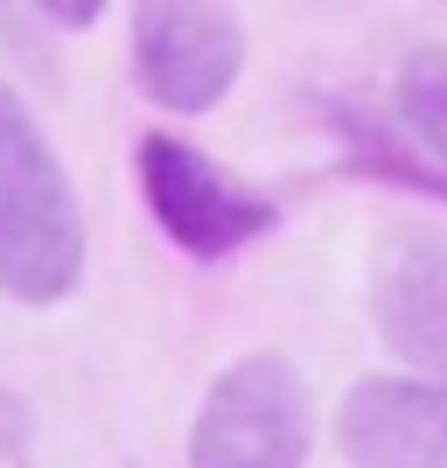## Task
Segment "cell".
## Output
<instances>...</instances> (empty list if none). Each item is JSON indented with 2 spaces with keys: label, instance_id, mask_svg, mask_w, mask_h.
<instances>
[{
  "label": "cell",
  "instance_id": "5",
  "mask_svg": "<svg viewBox=\"0 0 447 468\" xmlns=\"http://www.w3.org/2000/svg\"><path fill=\"white\" fill-rule=\"evenodd\" d=\"M370 322L412 378H447V231L399 224L370 252Z\"/></svg>",
  "mask_w": 447,
  "mask_h": 468
},
{
  "label": "cell",
  "instance_id": "9",
  "mask_svg": "<svg viewBox=\"0 0 447 468\" xmlns=\"http://www.w3.org/2000/svg\"><path fill=\"white\" fill-rule=\"evenodd\" d=\"M49 21H63V28H91L98 21V0H57V7H42Z\"/></svg>",
  "mask_w": 447,
  "mask_h": 468
},
{
  "label": "cell",
  "instance_id": "2",
  "mask_svg": "<svg viewBox=\"0 0 447 468\" xmlns=\"http://www.w3.org/2000/svg\"><path fill=\"white\" fill-rule=\"evenodd\" d=\"M308 448L314 391L280 350H252L217 371L189 427V468H308Z\"/></svg>",
  "mask_w": 447,
  "mask_h": 468
},
{
  "label": "cell",
  "instance_id": "1",
  "mask_svg": "<svg viewBox=\"0 0 447 468\" xmlns=\"http://www.w3.org/2000/svg\"><path fill=\"white\" fill-rule=\"evenodd\" d=\"M84 280V203L15 84H0V293L49 308Z\"/></svg>",
  "mask_w": 447,
  "mask_h": 468
},
{
  "label": "cell",
  "instance_id": "6",
  "mask_svg": "<svg viewBox=\"0 0 447 468\" xmlns=\"http://www.w3.org/2000/svg\"><path fill=\"white\" fill-rule=\"evenodd\" d=\"M335 448L350 468H447V378H357Z\"/></svg>",
  "mask_w": 447,
  "mask_h": 468
},
{
  "label": "cell",
  "instance_id": "3",
  "mask_svg": "<svg viewBox=\"0 0 447 468\" xmlns=\"http://www.w3.org/2000/svg\"><path fill=\"white\" fill-rule=\"evenodd\" d=\"M133 168H140V196H147L154 224L189 259H231L280 224V203L266 189L238 182L231 168H217L203 147H189L176 133H140Z\"/></svg>",
  "mask_w": 447,
  "mask_h": 468
},
{
  "label": "cell",
  "instance_id": "4",
  "mask_svg": "<svg viewBox=\"0 0 447 468\" xmlns=\"http://www.w3.org/2000/svg\"><path fill=\"white\" fill-rule=\"evenodd\" d=\"M245 70V21L224 7H140L133 78L161 112H210Z\"/></svg>",
  "mask_w": 447,
  "mask_h": 468
},
{
  "label": "cell",
  "instance_id": "7",
  "mask_svg": "<svg viewBox=\"0 0 447 468\" xmlns=\"http://www.w3.org/2000/svg\"><path fill=\"white\" fill-rule=\"evenodd\" d=\"M391 126L412 140V154L447 182V49H420L399 70L391 91Z\"/></svg>",
  "mask_w": 447,
  "mask_h": 468
},
{
  "label": "cell",
  "instance_id": "8",
  "mask_svg": "<svg viewBox=\"0 0 447 468\" xmlns=\"http://www.w3.org/2000/svg\"><path fill=\"white\" fill-rule=\"evenodd\" d=\"M28 406H21V391L0 385V468H21L28 462Z\"/></svg>",
  "mask_w": 447,
  "mask_h": 468
}]
</instances>
